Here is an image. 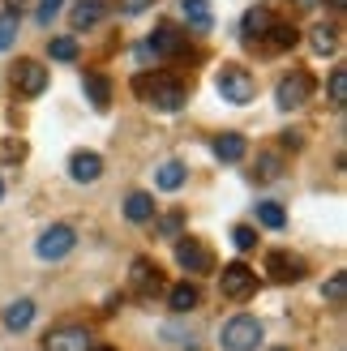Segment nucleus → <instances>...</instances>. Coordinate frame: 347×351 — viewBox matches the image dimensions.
Segmentation results:
<instances>
[{"label": "nucleus", "mask_w": 347, "mask_h": 351, "mask_svg": "<svg viewBox=\"0 0 347 351\" xmlns=\"http://www.w3.org/2000/svg\"><path fill=\"white\" fill-rule=\"evenodd\" d=\"M274 26V13L270 9H249L245 13V22H240V30H245V39L257 43V39H266V30Z\"/></svg>", "instance_id": "2eb2a0df"}, {"label": "nucleus", "mask_w": 347, "mask_h": 351, "mask_svg": "<svg viewBox=\"0 0 347 351\" xmlns=\"http://www.w3.org/2000/svg\"><path fill=\"white\" fill-rule=\"evenodd\" d=\"M266 274L279 278V283H296V278H304V261L291 257V253H283V249H274L266 257Z\"/></svg>", "instance_id": "9d476101"}, {"label": "nucleus", "mask_w": 347, "mask_h": 351, "mask_svg": "<svg viewBox=\"0 0 347 351\" xmlns=\"http://www.w3.org/2000/svg\"><path fill=\"white\" fill-rule=\"evenodd\" d=\"M125 215H129L133 223H150V219H154V197H150V193H129Z\"/></svg>", "instance_id": "aec40b11"}, {"label": "nucleus", "mask_w": 347, "mask_h": 351, "mask_svg": "<svg viewBox=\"0 0 347 351\" xmlns=\"http://www.w3.org/2000/svg\"><path fill=\"white\" fill-rule=\"evenodd\" d=\"M0 197H5V184H0Z\"/></svg>", "instance_id": "ea45409f"}, {"label": "nucleus", "mask_w": 347, "mask_h": 351, "mask_svg": "<svg viewBox=\"0 0 347 351\" xmlns=\"http://www.w3.org/2000/svg\"><path fill=\"white\" fill-rule=\"evenodd\" d=\"M30 322H34V300H13L5 308V326L9 330H26Z\"/></svg>", "instance_id": "412c9836"}, {"label": "nucleus", "mask_w": 347, "mask_h": 351, "mask_svg": "<svg viewBox=\"0 0 347 351\" xmlns=\"http://www.w3.org/2000/svg\"><path fill=\"white\" fill-rule=\"evenodd\" d=\"M257 223L270 227V232H279V227L287 223V215H283V206H279V202H262V206H257Z\"/></svg>", "instance_id": "b1692460"}, {"label": "nucleus", "mask_w": 347, "mask_h": 351, "mask_svg": "<svg viewBox=\"0 0 347 351\" xmlns=\"http://www.w3.org/2000/svg\"><path fill=\"white\" fill-rule=\"evenodd\" d=\"M198 300H202V291H198L193 283H176V287L167 291L171 313H193V308H198Z\"/></svg>", "instance_id": "f3484780"}, {"label": "nucleus", "mask_w": 347, "mask_h": 351, "mask_svg": "<svg viewBox=\"0 0 347 351\" xmlns=\"http://www.w3.org/2000/svg\"><path fill=\"white\" fill-rule=\"evenodd\" d=\"M219 343H223V351H253L262 343V322L249 317V313H240V317H232L219 330Z\"/></svg>", "instance_id": "7ed1b4c3"}, {"label": "nucleus", "mask_w": 347, "mask_h": 351, "mask_svg": "<svg viewBox=\"0 0 347 351\" xmlns=\"http://www.w3.org/2000/svg\"><path fill=\"white\" fill-rule=\"evenodd\" d=\"M300 5H318V0H300Z\"/></svg>", "instance_id": "58836bf2"}, {"label": "nucleus", "mask_w": 347, "mask_h": 351, "mask_svg": "<svg viewBox=\"0 0 347 351\" xmlns=\"http://www.w3.org/2000/svg\"><path fill=\"white\" fill-rule=\"evenodd\" d=\"M232 244H236L240 253H249L253 244H257V232H253V227H236V232H232Z\"/></svg>", "instance_id": "c756f323"}, {"label": "nucleus", "mask_w": 347, "mask_h": 351, "mask_svg": "<svg viewBox=\"0 0 347 351\" xmlns=\"http://www.w3.org/2000/svg\"><path fill=\"white\" fill-rule=\"evenodd\" d=\"M176 261H180V270H189V274H211V266H215L211 249H206L202 240H189V236L176 240Z\"/></svg>", "instance_id": "6e6552de"}, {"label": "nucleus", "mask_w": 347, "mask_h": 351, "mask_svg": "<svg viewBox=\"0 0 347 351\" xmlns=\"http://www.w3.org/2000/svg\"><path fill=\"white\" fill-rule=\"evenodd\" d=\"M180 232V215H171V219H163V236H176ZM180 240V236H176Z\"/></svg>", "instance_id": "f704fd0d"}, {"label": "nucleus", "mask_w": 347, "mask_h": 351, "mask_svg": "<svg viewBox=\"0 0 347 351\" xmlns=\"http://www.w3.org/2000/svg\"><path fill=\"white\" fill-rule=\"evenodd\" d=\"M309 47H313L318 56H331V51L339 47V30L335 26H318L313 34H309Z\"/></svg>", "instance_id": "5701e85b"}, {"label": "nucleus", "mask_w": 347, "mask_h": 351, "mask_svg": "<svg viewBox=\"0 0 347 351\" xmlns=\"http://www.w3.org/2000/svg\"><path fill=\"white\" fill-rule=\"evenodd\" d=\"M219 287H223V295H228V300L245 304L249 295L257 291V274L245 266V261H232V266H223V274H219Z\"/></svg>", "instance_id": "20e7f679"}, {"label": "nucleus", "mask_w": 347, "mask_h": 351, "mask_svg": "<svg viewBox=\"0 0 347 351\" xmlns=\"http://www.w3.org/2000/svg\"><path fill=\"white\" fill-rule=\"evenodd\" d=\"M43 347L47 351H91V335L82 326H56V330H47Z\"/></svg>", "instance_id": "1a4fd4ad"}, {"label": "nucleus", "mask_w": 347, "mask_h": 351, "mask_svg": "<svg viewBox=\"0 0 347 351\" xmlns=\"http://www.w3.org/2000/svg\"><path fill=\"white\" fill-rule=\"evenodd\" d=\"M159 287H163V270L154 266L150 257H137L133 261V291L137 295H154Z\"/></svg>", "instance_id": "9b49d317"}, {"label": "nucleus", "mask_w": 347, "mask_h": 351, "mask_svg": "<svg viewBox=\"0 0 347 351\" xmlns=\"http://www.w3.org/2000/svg\"><path fill=\"white\" fill-rule=\"evenodd\" d=\"M331 103H335V108L347 103V69H335V73H331Z\"/></svg>", "instance_id": "cd10ccee"}, {"label": "nucleus", "mask_w": 347, "mask_h": 351, "mask_svg": "<svg viewBox=\"0 0 347 351\" xmlns=\"http://www.w3.org/2000/svg\"><path fill=\"white\" fill-rule=\"evenodd\" d=\"M180 184H184V163H163V167H159V189L176 193Z\"/></svg>", "instance_id": "393cba45"}, {"label": "nucleus", "mask_w": 347, "mask_h": 351, "mask_svg": "<svg viewBox=\"0 0 347 351\" xmlns=\"http://www.w3.org/2000/svg\"><path fill=\"white\" fill-rule=\"evenodd\" d=\"M47 51H51V60H77V39H51L47 43Z\"/></svg>", "instance_id": "bb28decb"}, {"label": "nucleus", "mask_w": 347, "mask_h": 351, "mask_svg": "<svg viewBox=\"0 0 347 351\" xmlns=\"http://www.w3.org/2000/svg\"><path fill=\"white\" fill-rule=\"evenodd\" d=\"M137 95H146L150 99V108H159V112H180L184 103H189V90L180 82H167V77H137Z\"/></svg>", "instance_id": "f03ea898"}, {"label": "nucleus", "mask_w": 347, "mask_h": 351, "mask_svg": "<svg viewBox=\"0 0 347 351\" xmlns=\"http://www.w3.org/2000/svg\"><path fill=\"white\" fill-rule=\"evenodd\" d=\"M215 86H219L223 103H236V108H245V103L257 99V82H253V73H249L245 64H223Z\"/></svg>", "instance_id": "f257e3e1"}, {"label": "nucleus", "mask_w": 347, "mask_h": 351, "mask_svg": "<svg viewBox=\"0 0 347 351\" xmlns=\"http://www.w3.org/2000/svg\"><path fill=\"white\" fill-rule=\"evenodd\" d=\"M91 351H112V347H91Z\"/></svg>", "instance_id": "4c0bfd02"}, {"label": "nucleus", "mask_w": 347, "mask_h": 351, "mask_svg": "<svg viewBox=\"0 0 347 351\" xmlns=\"http://www.w3.org/2000/svg\"><path fill=\"white\" fill-rule=\"evenodd\" d=\"M150 5H154V0H125V13H129V17H137V13H146Z\"/></svg>", "instance_id": "72a5a7b5"}, {"label": "nucleus", "mask_w": 347, "mask_h": 351, "mask_svg": "<svg viewBox=\"0 0 347 351\" xmlns=\"http://www.w3.org/2000/svg\"><path fill=\"white\" fill-rule=\"evenodd\" d=\"M69 176H73L77 184H95L99 176H103V159L95 150H77L73 159H69Z\"/></svg>", "instance_id": "f8f14e48"}, {"label": "nucleus", "mask_w": 347, "mask_h": 351, "mask_svg": "<svg viewBox=\"0 0 347 351\" xmlns=\"http://www.w3.org/2000/svg\"><path fill=\"white\" fill-rule=\"evenodd\" d=\"M180 13H184V22L193 26L198 34H206L215 26V13H211V5H206V0H180Z\"/></svg>", "instance_id": "4468645a"}, {"label": "nucleus", "mask_w": 347, "mask_h": 351, "mask_svg": "<svg viewBox=\"0 0 347 351\" xmlns=\"http://www.w3.org/2000/svg\"><path fill=\"white\" fill-rule=\"evenodd\" d=\"M245 137H240V133H219L215 137V154H219V159L223 163H240V159H245Z\"/></svg>", "instance_id": "dca6fc26"}, {"label": "nucleus", "mask_w": 347, "mask_h": 351, "mask_svg": "<svg viewBox=\"0 0 347 351\" xmlns=\"http://www.w3.org/2000/svg\"><path fill=\"white\" fill-rule=\"evenodd\" d=\"M150 51H159V56H176V51H180V34L171 26H159L150 34Z\"/></svg>", "instance_id": "4be33fe9"}, {"label": "nucleus", "mask_w": 347, "mask_h": 351, "mask_svg": "<svg viewBox=\"0 0 347 351\" xmlns=\"http://www.w3.org/2000/svg\"><path fill=\"white\" fill-rule=\"evenodd\" d=\"M331 5H335V9H343V5H347V0H331Z\"/></svg>", "instance_id": "e433bc0d"}, {"label": "nucleus", "mask_w": 347, "mask_h": 351, "mask_svg": "<svg viewBox=\"0 0 347 351\" xmlns=\"http://www.w3.org/2000/svg\"><path fill=\"white\" fill-rule=\"evenodd\" d=\"M309 95H313V77H309V73H291V77H283L279 86H274V103H279L283 112L304 108Z\"/></svg>", "instance_id": "0eeeda50"}, {"label": "nucleus", "mask_w": 347, "mask_h": 351, "mask_svg": "<svg viewBox=\"0 0 347 351\" xmlns=\"http://www.w3.org/2000/svg\"><path fill=\"white\" fill-rule=\"evenodd\" d=\"M56 13H60V0H39V22H43V26H47Z\"/></svg>", "instance_id": "2f4dec72"}, {"label": "nucleus", "mask_w": 347, "mask_h": 351, "mask_svg": "<svg viewBox=\"0 0 347 351\" xmlns=\"http://www.w3.org/2000/svg\"><path fill=\"white\" fill-rule=\"evenodd\" d=\"M73 244H77L73 227L56 223V227H47V232L39 236V244H34V253H39L43 261H60V257H69V253H73Z\"/></svg>", "instance_id": "39448f33"}, {"label": "nucleus", "mask_w": 347, "mask_h": 351, "mask_svg": "<svg viewBox=\"0 0 347 351\" xmlns=\"http://www.w3.org/2000/svg\"><path fill=\"white\" fill-rule=\"evenodd\" d=\"M13 90L17 95H26V99H34V95H43L47 90V69L39 64V60H17L13 64Z\"/></svg>", "instance_id": "423d86ee"}, {"label": "nucleus", "mask_w": 347, "mask_h": 351, "mask_svg": "<svg viewBox=\"0 0 347 351\" xmlns=\"http://www.w3.org/2000/svg\"><path fill=\"white\" fill-rule=\"evenodd\" d=\"M257 176L274 180V176H279V154H262V159H257Z\"/></svg>", "instance_id": "7c9ffc66"}, {"label": "nucleus", "mask_w": 347, "mask_h": 351, "mask_svg": "<svg viewBox=\"0 0 347 351\" xmlns=\"http://www.w3.org/2000/svg\"><path fill=\"white\" fill-rule=\"evenodd\" d=\"M13 43H17V13L5 9V13H0V51H9Z\"/></svg>", "instance_id": "a878e982"}, {"label": "nucleus", "mask_w": 347, "mask_h": 351, "mask_svg": "<svg viewBox=\"0 0 347 351\" xmlns=\"http://www.w3.org/2000/svg\"><path fill=\"white\" fill-rule=\"evenodd\" d=\"M326 300H331V304H343L347 300V274H335L331 283H326Z\"/></svg>", "instance_id": "c85d7f7f"}, {"label": "nucleus", "mask_w": 347, "mask_h": 351, "mask_svg": "<svg viewBox=\"0 0 347 351\" xmlns=\"http://www.w3.org/2000/svg\"><path fill=\"white\" fill-rule=\"evenodd\" d=\"M82 86H86V99H91L99 112L112 103V82L103 77V73H86V82H82Z\"/></svg>", "instance_id": "a211bd4d"}, {"label": "nucleus", "mask_w": 347, "mask_h": 351, "mask_svg": "<svg viewBox=\"0 0 347 351\" xmlns=\"http://www.w3.org/2000/svg\"><path fill=\"white\" fill-rule=\"evenodd\" d=\"M296 26H287V22H274L270 30H266V47L270 51H287V47H296Z\"/></svg>", "instance_id": "6ab92c4d"}, {"label": "nucleus", "mask_w": 347, "mask_h": 351, "mask_svg": "<svg viewBox=\"0 0 347 351\" xmlns=\"http://www.w3.org/2000/svg\"><path fill=\"white\" fill-rule=\"evenodd\" d=\"M9 5H13V9H22V5H26V0H9Z\"/></svg>", "instance_id": "c9c22d12"}, {"label": "nucleus", "mask_w": 347, "mask_h": 351, "mask_svg": "<svg viewBox=\"0 0 347 351\" xmlns=\"http://www.w3.org/2000/svg\"><path fill=\"white\" fill-rule=\"evenodd\" d=\"M0 154H5V159H26V146L22 142H5V146H0Z\"/></svg>", "instance_id": "473e14b6"}, {"label": "nucleus", "mask_w": 347, "mask_h": 351, "mask_svg": "<svg viewBox=\"0 0 347 351\" xmlns=\"http://www.w3.org/2000/svg\"><path fill=\"white\" fill-rule=\"evenodd\" d=\"M103 13H108V0H77L73 13H69V22H73V30H86V26L103 22Z\"/></svg>", "instance_id": "ddd939ff"}]
</instances>
